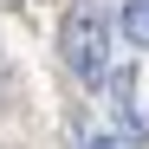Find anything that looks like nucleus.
Masks as SVG:
<instances>
[{
    "mask_svg": "<svg viewBox=\"0 0 149 149\" xmlns=\"http://www.w3.org/2000/svg\"><path fill=\"white\" fill-rule=\"evenodd\" d=\"M110 39H117V26H110V13L97 7V0H78L65 19H58V52H65V65H71V78L78 84H91V91H104V78H110Z\"/></svg>",
    "mask_w": 149,
    "mask_h": 149,
    "instance_id": "nucleus-1",
    "label": "nucleus"
},
{
    "mask_svg": "<svg viewBox=\"0 0 149 149\" xmlns=\"http://www.w3.org/2000/svg\"><path fill=\"white\" fill-rule=\"evenodd\" d=\"M104 97H110V117L123 123V143H149V117L136 104V65H110Z\"/></svg>",
    "mask_w": 149,
    "mask_h": 149,
    "instance_id": "nucleus-2",
    "label": "nucleus"
},
{
    "mask_svg": "<svg viewBox=\"0 0 149 149\" xmlns=\"http://www.w3.org/2000/svg\"><path fill=\"white\" fill-rule=\"evenodd\" d=\"M123 39L136 52H149V0H123Z\"/></svg>",
    "mask_w": 149,
    "mask_h": 149,
    "instance_id": "nucleus-3",
    "label": "nucleus"
},
{
    "mask_svg": "<svg viewBox=\"0 0 149 149\" xmlns=\"http://www.w3.org/2000/svg\"><path fill=\"white\" fill-rule=\"evenodd\" d=\"M84 149H123V143H117V136H91Z\"/></svg>",
    "mask_w": 149,
    "mask_h": 149,
    "instance_id": "nucleus-4",
    "label": "nucleus"
},
{
    "mask_svg": "<svg viewBox=\"0 0 149 149\" xmlns=\"http://www.w3.org/2000/svg\"><path fill=\"white\" fill-rule=\"evenodd\" d=\"M7 7H19V0H7Z\"/></svg>",
    "mask_w": 149,
    "mask_h": 149,
    "instance_id": "nucleus-5",
    "label": "nucleus"
}]
</instances>
